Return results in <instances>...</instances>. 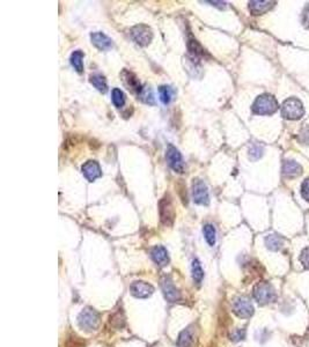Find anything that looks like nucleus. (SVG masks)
Masks as SVG:
<instances>
[{
  "label": "nucleus",
  "mask_w": 309,
  "mask_h": 347,
  "mask_svg": "<svg viewBox=\"0 0 309 347\" xmlns=\"http://www.w3.org/2000/svg\"><path fill=\"white\" fill-rule=\"evenodd\" d=\"M233 312L238 317H240L242 319L250 318L254 315V306L253 303L250 302V300L246 296H239V298L235 299L233 301Z\"/></svg>",
  "instance_id": "obj_7"
},
{
  "label": "nucleus",
  "mask_w": 309,
  "mask_h": 347,
  "mask_svg": "<svg viewBox=\"0 0 309 347\" xmlns=\"http://www.w3.org/2000/svg\"><path fill=\"white\" fill-rule=\"evenodd\" d=\"M69 60H71V64L72 66L74 67V69L78 73H81L84 71V53L80 51V50H76L71 55V58H69Z\"/></svg>",
  "instance_id": "obj_24"
},
{
  "label": "nucleus",
  "mask_w": 309,
  "mask_h": 347,
  "mask_svg": "<svg viewBox=\"0 0 309 347\" xmlns=\"http://www.w3.org/2000/svg\"><path fill=\"white\" fill-rule=\"evenodd\" d=\"M78 325L85 332H93L99 329L101 323V316L94 308L87 307L80 311L78 315Z\"/></svg>",
  "instance_id": "obj_1"
},
{
  "label": "nucleus",
  "mask_w": 309,
  "mask_h": 347,
  "mask_svg": "<svg viewBox=\"0 0 309 347\" xmlns=\"http://www.w3.org/2000/svg\"><path fill=\"white\" fill-rule=\"evenodd\" d=\"M191 272H192V278H194L195 283L198 284V285L202 283V280H203V278H204V271H203L202 265H200L198 259L192 261Z\"/></svg>",
  "instance_id": "obj_25"
},
{
  "label": "nucleus",
  "mask_w": 309,
  "mask_h": 347,
  "mask_svg": "<svg viewBox=\"0 0 309 347\" xmlns=\"http://www.w3.org/2000/svg\"><path fill=\"white\" fill-rule=\"evenodd\" d=\"M254 299L260 304H269L277 300V292L270 283H260L254 287Z\"/></svg>",
  "instance_id": "obj_3"
},
{
  "label": "nucleus",
  "mask_w": 309,
  "mask_h": 347,
  "mask_svg": "<svg viewBox=\"0 0 309 347\" xmlns=\"http://www.w3.org/2000/svg\"><path fill=\"white\" fill-rule=\"evenodd\" d=\"M166 159L167 162L174 171L182 173L184 171V162L182 154L180 153V150L177 149L174 146L169 145L167 148V152H166Z\"/></svg>",
  "instance_id": "obj_10"
},
{
  "label": "nucleus",
  "mask_w": 309,
  "mask_h": 347,
  "mask_svg": "<svg viewBox=\"0 0 309 347\" xmlns=\"http://www.w3.org/2000/svg\"><path fill=\"white\" fill-rule=\"evenodd\" d=\"M278 108H279V104H278L275 96H272L271 94H262L257 96L256 100H255L252 110L254 114L264 116L275 114Z\"/></svg>",
  "instance_id": "obj_2"
},
{
  "label": "nucleus",
  "mask_w": 309,
  "mask_h": 347,
  "mask_svg": "<svg viewBox=\"0 0 309 347\" xmlns=\"http://www.w3.org/2000/svg\"><path fill=\"white\" fill-rule=\"evenodd\" d=\"M266 248L271 251H279L284 245V238L277 234H269L264 238Z\"/></svg>",
  "instance_id": "obj_18"
},
{
  "label": "nucleus",
  "mask_w": 309,
  "mask_h": 347,
  "mask_svg": "<svg viewBox=\"0 0 309 347\" xmlns=\"http://www.w3.org/2000/svg\"><path fill=\"white\" fill-rule=\"evenodd\" d=\"M301 196L309 203V179H306L301 184Z\"/></svg>",
  "instance_id": "obj_33"
},
{
  "label": "nucleus",
  "mask_w": 309,
  "mask_h": 347,
  "mask_svg": "<svg viewBox=\"0 0 309 347\" xmlns=\"http://www.w3.org/2000/svg\"><path fill=\"white\" fill-rule=\"evenodd\" d=\"M203 233L207 244L210 246H214L215 242H217V230H215V227L211 225V223H206L203 228Z\"/></svg>",
  "instance_id": "obj_21"
},
{
  "label": "nucleus",
  "mask_w": 309,
  "mask_h": 347,
  "mask_svg": "<svg viewBox=\"0 0 309 347\" xmlns=\"http://www.w3.org/2000/svg\"><path fill=\"white\" fill-rule=\"evenodd\" d=\"M159 214L160 221L166 227H172L175 221V210H174L173 200L168 194L164 196V198L159 203Z\"/></svg>",
  "instance_id": "obj_5"
},
{
  "label": "nucleus",
  "mask_w": 309,
  "mask_h": 347,
  "mask_svg": "<svg viewBox=\"0 0 309 347\" xmlns=\"http://www.w3.org/2000/svg\"><path fill=\"white\" fill-rule=\"evenodd\" d=\"M263 152H264V148L262 147L261 145H257V144H254L250 146V148L248 150V155H249V159L253 160V161H256V160H260L262 156H263Z\"/></svg>",
  "instance_id": "obj_29"
},
{
  "label": "nucleus",
  "mask_w": 309,
  "mask_h": 347,
  "mask_svg": "<svg viewBox=\"0 0 309 347\" xmlns=\"http://www.w3.org/2000/svg\"><path fill=\"white\" fill-rule=\"evenodd\" d=\"M81 170H83V173L84 176L86 177V180L90 181V182H94L95 180H98L99 177L102 176L101 167H100V164L94 160L87 161L86 163L83 165Z\"/></svg>",
  "instance_id": "obj_12"
},
{
  "label": "nucleus",
  "mask_w": 309,
  "mask_h": 347,
  "mask_svg": "<svg viewBox=\"0 0 309 347\" xmlns=\"http://www.w3.org/2000/svg\"><path fill=\"white\" fill-rule=\"evenodd\" d=\"M299 140L303 145H309V126H304L299 133Z\"/></svg>",
  "instance_id": "obj_31"
},
{
  "label": "nucleus",
  "mask_w": 309,
  "mask_h": 347,
  "mask_svg": "<svg viewBox=\"0 0 309 347\" xmlns=\"http://www.w3.org/2000/svg\"><path fill=\"white\" fill-rule=\"evenodd\" d=\"M121 78L123 80V82H124L125 86L129 88L134 93H140L142 87L140 84V81L137 78V75L134 74V73L127 71V69H123L122 73H121Z\"/></svg>",
  "instance_id": "obj_14"
},
{
  "label": "nucleus",
  "mask_w": 309,
  "mask_h": 347,
  "mask_svg": "<svg viewBox=\"0 0 309 347\" xmlns=\"http://www.w3.org/2000/svg\"><path fill=\"white\" fill-rule=\"evenodd\" d=\"M111 101L116 108H122L125 104V94L119 88H114L111 92Z\"/></svg>",
  "instance_id": "obj_27"
},
{
  "label": "nucleus",
  "mask_w": 309,
  "mask_h": 347,
  "mask_svg": "<svg viewBox=\"0 0 309 347\" xmlns=\"http://www.w3.org/2000/svg\"><path fill=\"white\" fill-rule=\"evenodd\" d=\"M150 257L158 266H166L169 263V254L167 249L162 245H156L150 250Z\"/></svg>",
  "instance_id": "obj_16"
},
{
  "label": "nucleus",
  "mask_w": 309,
  "mask_h": 347,
  "mask_svg": "<svg viewBox=\"0 0 309 347\" xmlns=\"http://www.w3.org/2000/svg\"><path fill=\"white\" fill-rule=\"evenodd\" d=\"M131 37L138 45L146 46L153 40V32L149 27L145 25H137L131 29Z\"/></svg>",
  "instance_id": "obj_8"
},
{
  "label": "nucleus",
  "mask_w": 309,
  "mask_h": 347,
  "mask_svg": "<svg viewBox=\"0 0 309 347\" xmlns=\"http://www.w3.org/2000/svg\"><path fill=\"white\" fill-rule=\"evenodd\" d=\"M192 197L197 205L207 206L210 204V195L205 182L199 179H195L192 182Z\"/></svg>",
  "instance_id": "obj_6"
},
{
  "label": "nucleus",
  "mask_w": 309,
  "mask_h": 347,
  "mask_svg": "<svg viewBox=\"0 0 309 347\" xmlns=\"http://www.w3.org/2000/svg\"><path fill=\"white\" fill-rule=\"evenodd\" d=\"M160 286H161V291L164 293V296L165 299L168 301V302H179L182 298V295H181V292L179 291V288H177L175 285H174L173 280L171 279L169 277H164L160 281Z\"/></svg>",
  "instance_id": "obj_9"
},
{
  "label": "nucleus",
  "mask_w": 309,
  "mask_h": 347,
  "mask_svg": "<svg viewBox=\"0 0 309 347\" xmlns=\"http://www.w3.org/2000/svg\"><path fill=\"white\" fill-rule=\"evenodd\" d=\"M299 259H300V263L302 264L303 268L309 270V246L304 248L302 251H301Z\"/></svg>",
  "instance_id": "obj_30"
},
{
  "label": "nucleus",
  "mask_w": 309,
  "mask_h": 347,
  "mask_svg": "<svg viewBox=\"0 0 309 347\" xmlns=\"http://www.w3.org/2000/svg\"><path fill=\"white\" fill-rule=\"evenodd\" d=\"M91 83L94 86L96 90L101 93H106L108 91V84H107V80L104 78L103 75L101 74H93L91 75L90 78Z\"/></svg>",
  "instance_id": "obj_22"
},
{
  "label": "nucleus",
  "mask_w": 309,
  "mask_h": 347,
  "mask_svg": "<svg viewBox=\"0 0 309 347\" xmlns=\"http://www.w3.org/2000/svg\"><path fill=\"white\" fill-rule=\"evenodd\" d=\"M139 99L141 100L142 102L146 104H149V106H154L156 104V98H154V93L153 90L149 86L142 87L141 92L138 94Z\"/></svg>",
  "instance_id": "obj_23"
},
{
  "label": "nucleus",
  "mask_w": 309,
  "mask_h": 347,
  "mask_svg": "<svg viewBox=\"0 0 309 347\" xmlns=\"http://www.w3.org/2000/svg\"><path fill=\"white\" fill-rule=\"evenodd\" d=\"M304 108L302 102L296 98H289L281 106V115L284 118L295 121L303 116Z\"/></svg>",
  "instance_id": "obj_4"
},
{
  "label": "nucleus",
  "mask_w": 309,
  "mask_h": 347,
  "mask_svg": "<svg viewBox=\"0 0 309 347\" xmlns=\"http://www.w3.org/2000/svg\"><path fill=\"white\" fill-rule=\"evenodd\" d=\"M302 22H303V25L309 29V5L306 6V9H304V11H303Z\"/></svg>",
  "instance_id": "obj_34"
},
{
  "label": "nucleus",
  "mask_w": 309,
  "mask_h": 347,
  "mask_svg": "<svg viewBox=\"0 0 309 347\" xmlns=\"http://www.w3.org/2000/svg\"><path fill=\"white\" fill-rule=\"evenodd\" d=\"M130 292L137 299H148L154 293V287L146 281H133L130 285Z\"/></svg>",
  "instance_id": "obj_11"
},
{
  "label": "nucleus",
  "mask_w": 309,
  "mask_h": 347,
  "mask_svg": "<svg viewBox=\"0 0 309 347\" xmlns=\"http://www.w3.org/2000/svg\"><path fill=\"white\" fill-rule=\"evenodd\" d=\"M173 95H174V90L171 86L159 87L160 100H161V102L165 104V106H167V104L171 103V101L173 100Z\"/></svg>",
  "instance_id": "obj_26"
},
{
  "label": "nucleus",
  "mask_w": 309,
  "mask_h": 347,
  "mask_svg": "<svg viewBox=\"0 0 309 347\" xmlns=\"http://www.w3.org/2000/svg\"><path fill=\"white\" fill-rule=\"evenodd\" d=\"M302 172V167L294 160H285L283 163V175L287 179L299 176Z\"/></svg>",
  "instance_id": "obj_17"
},
{
  "label": "nucleus",
  "mask_w": 309,
  "mask_h": 347,
  "mask_svg": "<svg viewBox=\"0 0 309 347\" xmlns=\"http://www.w3.org/2000/svg\"><path fill=\"white\" fill-rule=\"evenodd\" d=\"M273 5H275V2H250L249 10L254 15H261L271 10Z\"/></svg>",
  "instance_id": "obj_19"
},
{
  "label": "nucleus",
  "mask_w": 309,
  "mask_h": 347,
  "mask_svg": "<svg viewBox=\"0 0 309 347\" xmlns=\"http://www.w3.org/2000/svg\"><path fill=\"white\" fill-rule=\"evenodd\" d=\"M196 337V327L194 325L188 326L187 329L180 333L179 339H177V344H179L180 347H194Z\"/></svg>",
  "instance_id": "obj_13"
},
{
  "label": "nucleus",
  "mask_w": 309,
  "mask_h": 347,
  "mask_svg": "<svg viewBox=\"0 0 309 347\" xmlns=\"http://www.w3.org/2000/svg\"><path fill=\"white\" fill-rule=\"evenodd\" d=\"M188 49L190 53L192 55V57H196V58H202L204 56H206V51L202 48V45H200L198 42H197L195 38L190 37L188 40Z\"/></svg>",
  "instance_id": "obj_20"
},
{
  "label": "nucleus",
  "mask_w": 309,
  "mask_h": 347,
  "mask_svg": "<svg viewBox=\"0 0 309 347\" xmlns=\"http://www.w3.org/2000/svg\"><path fill=\"white\" fill-rule=\"evenodd\" d=\"M110 324L113 325L116 329H121L125 325V317L124 315H123V311L118 310L116 311L115 314H113L110 316Z\"/></svg>",
  "instance_id": "obj_28"
},
{
  "label": "nucleus",
  "mask_w": 309,
  "mask_h": 347,
  "mask_svg": "<svg viewBox=\"0 0 309 347\" xmlns=\"http://www.w3.org/2000/svg\"><path fill=\"white\" fill-rule=\"evenodd\" d=\"M91 40L92 43L99 50H101V51H106V50H110L113 48V41H111V38L108 37L107 35L103 33H92Z\"/></svg>",
  "instance_id": "obj_15"
},
{
  "label": "nucleus",
  "mask_w": 309,
  "mask_h": 347,
  "mask_svg": "<svg viewBox=\"0 0 309 347\" xmlns=\"http://www.w3.org/2000/svg\"><path fill=\"white\" fill-rule=\"evenodd\" d=\"M229 337H230V340H233V341L243 340V339H245V337H246V330L237 329L233 333L229 335Z\"/></svg>",
  "instance_id": "obj_32"
}]
</instances>
